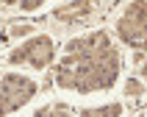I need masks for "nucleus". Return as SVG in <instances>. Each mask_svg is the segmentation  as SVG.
Instances as JSON below:
<instances>
[{
  "instance_id": "obj_1",
  "label": "nucleus",
  "mask_w": 147,
  "mask_h": 117,
  "mask_svg": "<svg viewBox=\"0 0 147 117\" xmlns=\"http://www.w3.org/2000/svg\"><path fill=\"white\" fill-rule=\"evenodd\" d=\"M56 58V45L47 33L31 36L28 42H22L17 50L8 53V64H28L33 70H47Z\"/></svg>"
},
{
  "instance_id": "obj_2",
  "label": "nucleus",
  "mask_w": 147,
  "mask_h": 117,
  "mask_svg": "<svg viewBox=\"0 0 147 117\" xmlns=\"http://www.w3.org/2000/svg\"><path fill=\"white\" fill-rule=\"evenodd\" d=\"M117 33L131 48H147V6L128 3L122 17L117 20Z\"/></svg>"
},
{
  "instance_id": "obj_3",
  "label": "nucleus",
  "mask_w": 147,
  "mask_h": 117,
  "mask_svg": "<svg viewBox=\"0 0 147 117\" xmlns=\"http://www.w3.org/2000/svg\"><path fill=\"white\" fill-rule=\"evenodd\" d=\"M36 92H39V84L33 81V78H28V75L6 73L0 78V98H6L8 103L14 106V112L22 109L25 103H31Z\"/></svg>"
},
{
  "instance_id": "obj_4",
  "label": "nucleus",
  "mask_w": 147,
  "mask_h": 117,
  "mask_svg": "<svg viewBox=\"0 0 147 117\" xmlns=\"http://www.w3.org/2000/svg\"><path fill=\"white\" fill-rule=\"evenodd\" d=\"M92 11V3H67V6L56 8V20H61V22H72V20H81L83 14H89Z\"/></svg>"
},
{
  "instance_id": "obj_5",
  "label": "nucleus",
  "mask_w": 147,
  "mask_h": 117,
  "mask_svg": "<svg viewBox=\"0 0 147 117\" xmlns=\"http://www.w3.org/2000/svg\"><path fill=\"white\" fill-rule=\"evenodd\" d=\"M119 114H122V103H108V106L81 109V117H119Z\"/></svg>"
},
{
  "instance_id": "obj_6",
  "label": "nucleus",
  "mask_w": 147,
  "mask_h": 117,
  "mask_svg": "<svg viewBox=\"0 0 147 117\" xmlns=\"http://www.w3.org/2000/svg\"><path fill=\"white\" fill-rule=\"evenodd\" d=\"M33 117H72V112H69L67 103H53V106L36 109V114H33Z\"/></svg>"
},
{
  "instance_id": "obj_7",
  "label": "nucleus",
  "mask_w": 147,
  "mask_h": 117,
  "mask_svg": "<svg viewBox=\"0 0 147 117\" xmlns=\"http://www.w3.org/2000/svg\"><path fill=\"white\" fill-rule=\"evenodd\" d=\"M142 92H144V86H142V84L136 81V78L125 81V95H133V98H136V95H142Z\"/></svg>"
},
{
  "instance_id": "obj_8",
  "label": "nucleus",
  "mask_w": 147,
  "mask_h": 117,
  "mask_svg": "<svg viewBox=\"0 0 147 117\" xmlns=\"http://www.w3.org/2000/svg\"><path fill=\"white\" fill-rule=\"evenodd\" d=\"M11 112H14V106H11V103H8L6 98H0V117H6V114H11Z\"/></svg>"
},
{
  "instance_id": "obj_9",
  "label": "nucleus",
  "mask_w": 147,
  "mask_h": 117,
  "mask_svg": "<svg viewBox=\"0 0 147 117\" xmlns=\"http://www.w3.org/2000/svg\"><path fill=\"white\" fill-rule=\"evenodd\" d=\"M39 6H42L39 0H36V3H22V8H25V11H33V8H39Z\"/></svg>"
},
{
  "instance_id": "obj_10",
  "label": "nucleus",
  "mask_w": 147,
  "mask_h": 117,
  "mask_svg": "<svg viewBox=\"0 0 147 117\" xmlns=\"http://www.w3.org/2000/svg\"><path fill=\"white\" fill-rule=\"evenodd\" d=\"M142 78H144V84H147V58H144V64H142Z\"/></svg>"
}]
</instances>
